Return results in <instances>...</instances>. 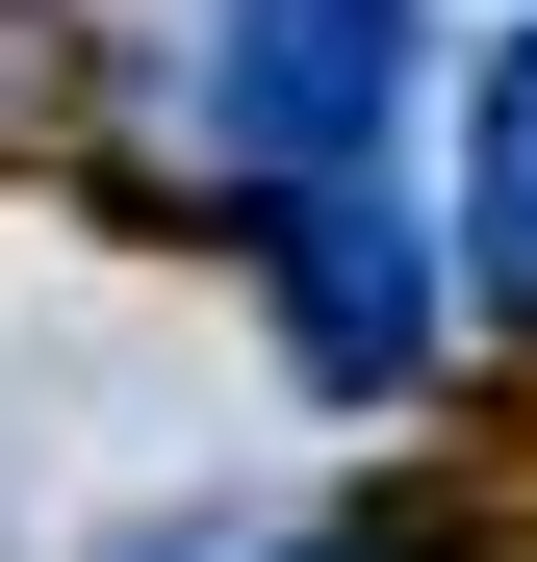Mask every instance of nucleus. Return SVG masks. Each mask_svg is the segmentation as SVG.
Listing matches in <instances>:
<instances>
[{
	"label": "nucleus",
	"mask_w": 537,
	"mask_h": 562,
	"mask_svg": "<svg viewBox=\"0 0 537 562\" xmlns=\"http://www.w3.org/2000/svg\"><path fill=\"white\" fill-rule=\"evenodd\" d=\"M179 128H205V179H231V205L384 179V128H410V0H205Z\"/></svg>",
	"instance_id": "obj_1"
},
{
	"label": "nucleus",
	"mask_w": 537,
	"mask_h": 562,
	"mask_svg": "<svg viewBox=\"0 0 537 562\" xmlns=\"http://www.w3.org/2000/svg\"><path fill=\"white\" fill-rule=\"evenodd\" d=\"M231 256H256V307H282V358L333 409H410L435 358H461V256H435L384 179H307V205H256Z\"/></svg>",
	"instance_id": "obj_2"
},
{
	"label": "nucleus",
	"mask_w": 537,
	"mask_h": 562,
	"mask_svg": "<svg viewBox=\"0 0 537 562\" xmlns=\"http://www.w3.org/2000/svg\"><path fill=\"white\" fill-rule=\"evenodd\" d=\"M461 307L537 333V26H486V77H461Z\"/></svg>",
	"instance_id": "obj_3"
}]
</instances>
